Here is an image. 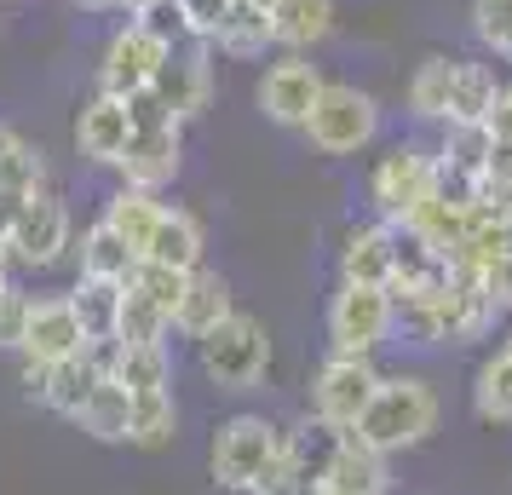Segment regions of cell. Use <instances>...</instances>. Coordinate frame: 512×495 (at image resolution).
Listing matches in <instances>:
<instances>
[{
    "label": "cell",
    "instance_id": "cell-1",
    "mask_svg": "<svg viewBox=\"0 0 512 495\" xmlns=\"http://www.w3.org/2000/svg\"><path fill=\"white\" fill-rule=\"evenodd\" d=\"M397 317H403V329L415 334L420 346H472V340H484L495 329L501 306L478 283H466V277L449 271L438 288L397 300Z\"/></svg>",
    "mask_w": 512,
    "mask_h": 495
},
{
    "label": "cell",
    "instance_id": "cell-2",
    "mask_svg": "<svg viewBox=\"0 0 512 495\" xmlns=\"http://www.w3.org/2000/svg\"><path fill=\"white\" fill-rule=\"evenodd\" d=\"M282 444H288V432L277 421H265V415H231V421H219V432H213V444H208L213 484L231 495L277 490Z\"/></svg>",
    "mask_w": 512,
    "mask_h": 495
},
{
    "label": "cell",
    "instance_id": "cell-3",
    "mask_svg": "<svg viewBox=\"0 0 512 495\" xmlns=\"http://www.w3.org/2000/svg\"><path fill=\"white\" fill-rule=\"evenodd\" d=\"M438 415H443L438 386L426 375H380L369 409H363V421L351 426V432L369 449H380V455H397V449L426 444V438L438 432Z\"/></svg>",
    "mask_w": 512,
    "mask_h": 495
},
{
    "label": "cell",
    "instance_id": "cell-4",
    "mask_svg": "<svg viewBox=\"0 0 512 495\" xmlns=\"http://www.w3.org/2000/svg\"><path fill=\"white\" fill-rule=\"evenodd\" d=\"M432 196H438V150H432V144L397 139L386 156H374V167H369L374 219H386V225H409Z\"/></svg>",
    "mask_w": 512,
    "mask_h": 495
},
{
    "label": "cell",
    "instance_id": "cell-5",
    "mask_svg": "<svg viewBox=\"0 0 512 495\" xmlns=\"http://www.w3.org/2000/svg\"><path fill=\"white\" fill-rule=\"evenodd\" d=\"M196 363L219 392H254L271 369V329L248 311H231L213 334L196 340Z\"/></svg>",
    "mask_w": 512,
    "mask_h": 495
},
{
    "label": "cell",
    "instance_id": "cell-6",
    "mask_svg": "<svg viewBox=\"0 0 512 495\" xmlns=\"http://www.w3.org/2000/svg\"><path fill=\"white\" fill-rule=\"evenodd\" d=\"M300 133L317 156H363L380 139V104L351 81H328Z\"/></svg>",
    "mask_w": 512,
    "mask_h": 495
},
{
    "label": "cell",
    "instance_id": "cell-7",
    "mask_svg": "<svg viewBox=\"0 0 512 495\" xmlns=\"http://www.w3.org/2000/svg\"><path fill=\"white\" fill-rule=\"evenodd\" d=\"M397 323V294L369 283H340L328 300V346L346 357H374Z\"/></svg>",
    "mask_w": 512,
    "mask_h": 495
},
{
    "label": "cell",
    "instance_id": "cell-8",
    "mask_svg": "<svg viewBox=\"0 0 512 495\" xmlns=\"http://www.w3.org/2000/svg\"><path fill=\"white\" fill-rule=\"evenodd\" d=\"M110 363H116V346H87L81 357H64V363H18V375H24V392L41 409H52V415H64V421H75L81 409H87V398L98 392V380L110 375Z\"/></svg>",
    "mask_w": 512,
    "mask_h": 495
},
{
    "label": "cell",
    "instance_id": "cell-9",
    "mask_svg": "<svg viewBox=\"0 0 512 495\" xmlns=\"http://www.w3.org/2000/svg\"><path fill=\"white\" fill-rule=\"evenodd\" d=\"M167 41H156L144 24H127L104 41V58H98V93H110V98H139L156 87V75H162L167 64Z\"/></svg>",
    "mask_w": 512,
    "mask_h": 495
},
{
    "label": "cell",
    "instance_id": "cell-10",
    "mask_svg": "<svg viewBox=\"0 0 512 495\" xmlns=\"http://www.w3.org/2000/svg\"><path fill=\"white\" fill-rule=\"evenodd\" d=\"M374 386H380V369H374V357H346V352H328V363L311 375V415L328 426H351L363 421V409H369Z\"/></svg>",
    "mask_w": 512,
    "mask_h": 495
},
{
    "label": "cell",
    "instance_id": "cell-11",
    "mask_svg": "<svg viewBox=\"0 0 512 495\" xmlns=\"http://www.w3.org/2000/svg\"><path fill=\"white\" fill-rule=\"evenodd\" d=\"M70 236H75L70 208H64V196L47 185L24 213H18V225L6 231V254H12V265H24V271H47V265H58L70 254Z\"/></svg>",
    "mask_w": 512,
    "mask_h": 495
},
{
    "label": "cell",
    "instance_id": "cell-12",
    "mask_svg": "<svg viewBox=\"0 0 512 495\" xmlns=\"http://www.w3.org/2000/svg\"><path fill=\"white\" fill-rule=\"evenodd\" d=\"M323 70L305 58V52H282L265 64L254 87V104L265 110V121H277V127H305V116L317 110V98H323Z\"/></svg>",
    "mask_w": 512,
    "mask_h": 495
},
{
    "label": "cell",
    "instance_id": "cell-13",
    "mask_svg": "<svg viewBox=\"0 0 512 495\" xmlns=\"http://www.w3.org/2000/svg\"><path fill=\"white\" fill-rule=\"evenodd\" d=\"M185 167V127L179 121H144L133 127V144L127 156L116 162L121 185H139V190H167Z\"/></svg>",
    "mask_w": 512,
    "mask_h": 495
},
{
    "label": "cell",
    "instance_id": "cell-14",
    "mask_svg": "<svg viewBox=\"0 0 512 495\" xmlns=\"http://www.w3.org/2000/svg\"><path fill=\"white\" fill-rule=\"evenodd\" d=\"M150 93H156V104H162L179 127L196 121L213 104V47H202V41H196V47H173Z\"/></svg>",
    "mask_w": 512,
    "mask_h": 495
},
{
    "label": "cell",
    "instance_id": "cell-15",
    "mask_svg": "<svg viewBox=\"0 0 512 495\" xmlns=\"http://www.w3.org/2000/svg\"><path fill=\"white\" fill-rule=\"evenodd\" d=\"M87 352V329L75 317L70 294H41L29 306V329H24V346H18V363H64V357H81Z\"/></svg>",
    "mask_w": 512,
    "mask_h": 495
},
{
    "label": "cell",
    "instance_id": "cell-16",
    "mask_svg": "<svg viewBox=\"0 0 512 495\" xmlns=\"http://www.w3.org/2000/svg\"><path fill=\"white\" fill-rule=\"evenodd\" d=\"M340 444H346L340 426L305 415V421L288 432V444H282V490L317 495L323 490V478H328V467H334V455H340Z\"/></svg>",
    "mask_w": 512,
    "mask_h": 495
},
{
    "label": "cell",
    "instance_id": "cell-17",
    "mask_svg": "<svg viewBox=\"0 0 512 495\" xmlns=\"http://www.w3.org/2000/svg\"><path fill=\"white\" fill-rule=\"evenodd\" d=\"M127 144H133V110H127V98L93 93L75 110V150L93 167H116L127 156Z\"/></svg>",
    "mask_w": 512,
    "mask_h": 495
},
{
    "label": "cell",
    "instance_id": "cell-18",
    "mask_svg": "<svg viewBox=\"0 0 512 495\" xmlns=\"http://www.w3.org/2000/svg\"><path fill=\"white\" fill-rule=\"evenodd\" d=\"M392 260H397V225H386V219H363L340 236V283L392 288Z\"/></svg>",
    "mask_w": 512,
    "mask_h": 495
},
{
    "label": "cell",
    "instance_id": "cell-19",
    "mask_svg": "<svg viewBox=\"0 0 512 495\" xmlns=\"http://www.w3.org/2000/svg\"><path fill=\"white\" fill-rule=\"evenodd\" d=\"M231 311H236L231 283H225L219 271H208V265H196V271H190V283H185V300H179V317H173V334H185L190 346H196V340L213 334Z\"/></svg>",
    "mask_w": 512,
    "mask_h": 495
},
{
    "label": "cell",
    "instance_id": "cell-20",
    "mask_svg": "<svg viewBox=\"0 0 512 495\" xmlns=\"http://www.w3.org/2000/svg\"><path fill=\"white\" fill-rule=\"evenodd\" d=\"M47 185H52L47 179V156H41L29 139H18L12 144V156L0 162V236L18 225V213H24Z\"/></svg>",
    "mask_w": 512,
    "mask_h": 495
},
{
    "label": "cell",
    "instance_id": "cell-21",
    "mask_svg": "<svg viewBox=\"0 0 512 495\" xmlns=\"http://www.w3.org/2000/svg\"><path fill=\"white\" fill-rule=\"evenodd\" d=\"M75 265L81 277H104V283H133V271L144 265V254L127 242L121 231H110L104 219H93L81 231V248H75Z\"/></svg>",
    "mask_w": 512,
    "mask_h": 495
},
{
    "label": "cell",
    "instance_id": "cell-22",
    "mask_svg": "<svg viewBox=\"0 0 512 495\" xmlns=\"http://www.w3.org/2000/svg\"><path fill=\"white\" fill-rule=\"evenodd\" d=\"M121 300H127V283H104V277H75L70 306L87 329V346H116L121 334Z\"/></svg>",
    "mask_w": 512,
    "mask_h": 495
},
{
    "label": "cell",
    "instance_id": "cell-23",
    "mask_svg": "<svg viewBox=\"0 0 512 495\" xmlns=\"http://www.w3.org/2000/svg\"><path fill=\"white\" fill-rule=\"evenodd\" d=\"M317 495H386V455L369 449L357 432H346V444H340Z\"/></svg>",
    "mask_w": 512,
    "mask_h": 495
},
{
    "label": "cell",
    "instance_id": "cell-24",
    "mask_svg": "<svg viewBox=\"0 0 512 495\" xmlns=\"http://www.w3.org/2000/svg\"><path fill=\"white\" fill-rule=\"evenodd\" d=\"M271 35L282 52H311L334 35V0H277L271 6Z\"/></svg>",
    "mask_w": 512,
    "mask_h": 495
},
{
    "label": "cell",
    "instance_id": "cell-25",
    "mask_svg": "<svg viewBox=\"0 0 512 495\" xmlns=\"http://www.w3.org/2000/svg\"><path fill=\"white\" fill-rule=\"evenodd\" d=\"M162 213H167V202H162V190H139V185H116V196L104 202V225L110 231H121L133 248H150V236H156V225H162Z\"/></svg>",
    "mask_w": 512,
    "mask_h": 495
},
{
    "label": "cell",
    "instance_id": "cell-26",
    "mask_svg": "<svg viewBox=\"0 0 512 495\" xmlns=\"http://www.w3.org/2000/svg\"><path fill=\"white\" fill-rule=\"evenodd\" d=\"M202 254H208V236L196 225V213H185V208H167L156 236H150V248H144L150 265H173V271H196Z\"/></svg>",
    "mask_w": 512,
    "mask_h": 495
},
{
    "label": "cell",
    "instance_id": "cell-27",
    "mask_svg": "<svg viewBox=\"0 0 512 495\" xmlns=\"http://www.w3.org/2000/svg\"><path fill=\"white\" fill-rule=\"evenodd\" d=\"M208 47L219 52V58H265V52L277 47V35H271V12L254 6V0H236Z\"/></svg>",
    "mask_w": 512,
    "mask_h": 495
},
{
    "label": "cell",
    "instance_id": "cell-28",
    "mask_svg": "<svg viewBox=\"0 0 512 495\" xmlns=\"http://www.w3.org/2000/svg\"><path fill=\"white\" fill-rule=\"evenodd\" d=\"M455 75H461V58H426L415 64L409 87H403V104L415 121H449V98H455Z\"/></svg>",
    "mask_w": 512,
    "mask_h": 495
},
{
    "label": "cell",
    "instance_id": "cell-29",
    "mask_svg": "<svg viewBox=\"0 0 512 495\" xmlns=\"http://www.w3.org/2000/svg\"><path fill=\"white\" fill-rule=\"evenodd\" d=\"M75 426L98 438V444H127V426H133V392L121 386L116 375L98 380V392L87 398V409L75 415Z\"/></svg>",
    "mask_w": 512,
    "mask_h": 495
},
{
    "label": "cell",
    "instance_id": "cell-30",
    "mask_svg": "<svg viewBox=\"0 0 512 495\" xmlns=\"http://www.w3.org/2000/svg\"><path fill=\"white\" fill-rule=\"evenodd\" d=\"M443 277H449V260H443L438 248H426L415 231H403V225H397V260H392V294H397V300L426 294V288H438Z\"/></svg>",
    "mask_w": 512,
    "mask_h": 495
},
{
    "label": "cell",
    "instance_id": "cell-31",
    "mask_svg": "<svg viewBox=\"0 0 512 495\" xmlns=\"http://www.w3.org/2000/svg\"><path fill=\"white\" fill-rule=\"evenodd\" d=\"M403 231H415L426 248H438L443 260H449V254L461 248V236L472 231V202H461V196H443V190H438V196H432V202H426V208H420Z\"/></svg>",
    "mask_w": 512,
    "mask_h": 495
},
{
    "label": "cell",
    "instance_id": "cell-32",
    "mask_svg": "<svg viewBox=\"0 0 512 495\" xmlns=\"http://www.w3.org/2000/svg\"><path fill=\"white\" fill-rule=\"evenodd\" d=\"M110 375L133 398H144V392H173V357H167V346H116Z\"/></svg>",
    "mask_w": 512,
    "mask_h": 495
},
{
    "label": "cell",
    "instance_id": "cell-33",
    "mask_svg": "<svg viewBox=\"0 0 512 495\" xmlns=\"http://www.w3.org/2000/svg\"><path fill=\"white\" fill-rule=\"evenodd\" d=\"M472 409L489 426H512V357L507 352H489L478 363V375H472Z\"/></svg>",
    "mask_w": 512,
    "mask_h": 495
},
{
    "label": "cell",
    "instance_id": "cell-34",
    "mask_svg": "<svg viewBox=\"0 0 512 495\" xmlns=\"http://www.w3.org/2000/svg\"><path fill=\"white\" fill-rule=\"evenodd\" d=\"M173 438H179V398H173V392H144V398H133L127 444L133 449H167Z\"/></svg>",
    "mask_w": 512,
    "mask_h": 495
},
{
    "label": "cell",
    "instance_id": "cell-35",
    "mask_svg": "<svg viewBox=\"0 0 512 495\" xmlns=\"http://www.w3.org/2000/svg\"><path fill=\"white\" fill-rule=\"evenodd\" d=\"M501 87H507V81H495V70H489V64L461 58V75H455V98H449V121H443V127H455V121H489V110H495Z\"/></svg>",
    "mask_w": 512,
    "mask_h": 495
},
{
    "label": "cell",
    "instance_id": "cell-36",
    "mask_svg": "<svg viewBox=\"0 0 512 495\" xmlns=\"http://www.w3.org/2000/svg\"><path fill=\"white\" fill-rule=\"evenodd\" d=\"M167 334H173V317H167L150 294L127 283V300H121V334L116 346H167Z\"/></svg>",
    "mask_w": 512,
    "mask_h": 495
},
{
    "label": "cell",
    "instance_id": "cell-37",
    "mask_svg": "<svg viewBox=\"0 0 512 495\" xmlns=\"http://www.w3.org/2000/svg\"><path fill=\"white\" fill-rule=\"evenodd\" d=\"M133 24H144L156 41H167V47H196V24H190L185 0H150Z\"/></svg>",
    "mask_w": 512,
    "mask_h": 495
},
{
    "label": "cell",
    "instance_id": "cell-38",
    "mask_svg": "<svg viewBox=\"0 0 512 495\" xmlns=\"http://www.w3.org/2000/svg\"><path fill=\"white\" fill-rule=\"evenodd\" d=\"M185 283H190V271H173V265H150V260H144L139 271H133V288H139V294H150V300H156L167 317H179Z\"/></svg>",
    "mask_w": 512,
    "mask_h": 495
},
{
    "label": "cell",
    "instance_id": "cell-39",
    "mask_svg": "<svg viewBox=\"0 0 512 495\" xmlns=\"http://www.w3.org/2000/svg\"><path fill=\"white\" fill-rule=\"evenodd\" d=\"M472 35L501 58V47L512 35V0H472Z\"/></svg>",
    "mask_w": 512,
    "mask_h": 495
},
{
    "label": "cell",
    "instance_id": "cell-40",
    "mask_svg": "<svg viewBox=\"0 0 512 495\" xmlns=\"http://www.w3.org/2000/svg\"><path fill=\"white\" fill-rule=\"evenodd\" d=\"M29 294H18V288H6L0 294V352H18L24 346V329H29Z\"/></svg>",
    "mask_w": 512,
    "mask_h": 495
},
{
    "label": "cell",
    "instance_id": "cell-41",
    "mask_svg": "<svg viewBox=\"0 0 512 495\" xmlns=\"http://www.w3.org/2000/svg\"><path fill=\"white\" fill-rule=\"evenodd\" d=\"M190 6V24H196V41L208 47L213 35H219V24H225V12H231L236 0H185Z\"/></svg>",
    "mask_w": 512,
    "mask_h": 495
},
{
    "label": "cell",
    "instance_id": "cell-42",
    "mask_svg": "<svg viewBox=\"0 0 512 495\" xmlns=\"http://www.w3.org/2000/svg\"><path fill=\"white\" fill-rule=\"evenodd\" d=\"M484 294H489V300H495L501 311H512V231H507V254H501V265L489 271Z\"/></svg>",
    "mask_w": 512,
    "mask_h": 495
},
{
    "label": "cell",
    "instance_id": "cell-43",
    "mask_svg": "<svg viewBox=\"0 0 512 495\" xmlns=\"http://www.w3.org/2000/svg\"><path fill=\"white\" fill-rule=\"evenodd\" d=\"M12 288V254H6V236H0V294Z\"/></svg>",
    "mask_w": 512,
    "mask_h": 495
},
{
    "label": "cell",
    "instance_id": "cell-44",
    "mask_svg": "<svg viewBox=\"0 0 512 495\" xmlns=\"http://www.w3.org/2000/svg\"><path fill=\"white\" fill-rule=\"evenodd\" d=\"M70 6H81V12H116V0H70Z\"/></svg>",
    "mask_w": 512,
    "mask_h": 495
},
{
    "label": "cell",
    "instance_id": "cell-45",
    "mask_svg": "<svg viewBox=\"0 0 512 495\" xmlns=\"http://www.w3.org/2000/svg\"><path fill=\"white\" fill-rule=\"evenodd\" d=\"M12 144H18V133H12V127H6V121H0V162H6V156H12Z\"/></svg>",
    "mask_w": 512,
    "mask_h": 495
},
{
    "label": "cell",
    "instance_id": "cell-46",
    "mask_svg": "<svg viewBox=\"0 0 512 495\" xmlns=\"http://www.w3.org/2000/svg\"><path fill=\"white\" fill-rule=\"evenodd\" d=\"M144 6H150V0H116V12H127V18H139Z\"/></svg>",
    "mask_w": 512,
    "mask_h": 495
},
{
    "label": "cell",
    "instance_id": "cell-47",
    "mask_svg": "<svg viewBox=\"0 0 512 495\" xmlns=\"http://www.w3.org/2000/svg\"><path fill=\"white\" fill-rule=\"evenodd\" d=\"M501 352H507V357H512V329H507V340H501Z\"/></svg>",
    "mask_w": 512,
    "mask_h": 495
},
{
    "label": "cell",
    "instance_id": "cell-48",
    "mask_svg": "<svg viewBox=\"0 0 512 495\" xmlns=\"http://www.w3.org/2000/svg\"><path fill=\"white\" fill-rule=\"evenodd\" d=\"M501 58H507V64H512V35H507V47H501Z\"/></svg>",
    "mask_w": 512,
    "mask_h": 495
},
{
    "label": "cell",
    "instance_id": "cell-49",
    "mask_svg": "<svg viewBox=\"0 0 512 495\" xmlns=\"http://www.w3.org/2000/svg\"><path fill=\"white\" fill-rule=\"evenodd\" d=\"M254 6H265V12H271V6H277V0H254Z\"/></svg>",
    "mask_w": 512,
    "mask_h": 495
}]
</instances>
